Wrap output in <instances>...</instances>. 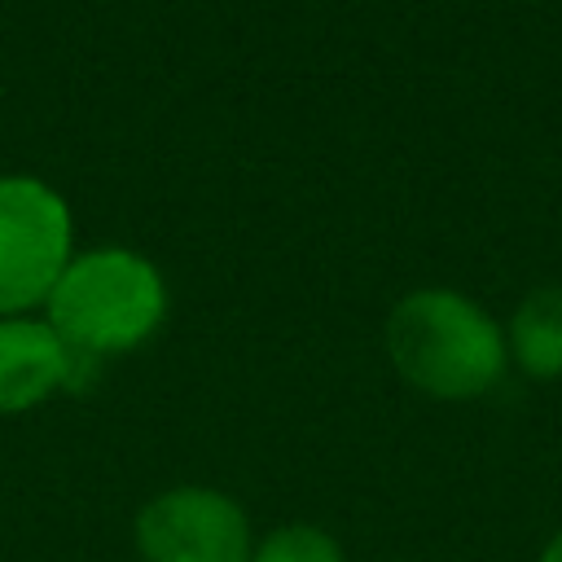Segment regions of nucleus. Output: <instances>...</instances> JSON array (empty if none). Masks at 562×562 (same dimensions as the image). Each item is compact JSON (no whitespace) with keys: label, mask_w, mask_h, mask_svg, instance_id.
Wrapping results in <instances>:
<instances>
[{"label":"nucleus","mask_w":562,"mask_h":562,"mask_svg":"<svg viewBox=\"0 0 562 562\" xmlns=\"http://www.w3.org/2000/svg\"><path fill=\"white\" fill-rule=\"evenodd\" d=\"M386 351L400 378L435 400H474L505 373V329L457 290H413L386 316Z\"/></svg>","instance_id":"nucleus-1"},{"label":"nucleus","mask_w":562,"mask_h":562,"mask_svg":"<svg viewBox=\"0 0 562 562\" xmlns=\"http://www.w3.org/2000/svg\"><path fill=\"white\" fill-rule=\"evenodd\" d=\"M44 303L57 338L79 360H97L145 342L167 312V290L158 268L136 250L97 246L70 255Z\"/></svg>","instance_id":"nucleus-2"},{"label":"nucleus","mask_w":562,"mask_h":562,"mask_svg":"<svg viewBox=\"0 0 562 562\" xmlns=\"http://www.w3.org/2000/svg\"><path fill=\"white\" fill-rule=\"evenodd\" d=\"M70 206L35 176H0V312L48 299L70 263Z\"/></svg>","instance_id":"nucleus-3"},{"label":"nucleus","mask_w":562,"mask_h":562,"mask_svg":"<svg viewBox=\"0 0 562 562\" xmlns=\"http://www.w3.org/2000/svg\"><path fill=\"white\" fill-rule=\"evenodd\" d=\"M145 562H250V518L215 487H171L136 514Z\"/></svg>","instance_id":"nucleus-4"},{"label":"nucleus","mask_w":562,"mask_h":562,"mask_svg":"<svg viewBox=\"0 0 562 562\" xmlns=\"http://www.w3.org/2000/svg\"><path fill=\"white\" fill-rule=\"evenodd\" d=\"M79 356L57 338L48 321L4 316L0 321V413L44 404L75 378Z\"/></svg>","instance_id":"nucleus-5"},{"label":"nucleus","mask_w":562,"mask_h":562,"mask_svg":"<svg viewBox=\"0 0 562 562\" xmlns=\"http://www.w3.org/2000/svg\"><path fill=\"white\" fill-rule=\"evenodd\" d=\"M505 347L527 378H562V285H540L518 303Z\"/></svg>","instance_id":"nucleus-6"},{"label":"nucleus","mask_w":562,"mask_h":562,"mask_svg":"<svg viewBox=\"0 0 562 562\" xmlns=\"http://www.w3.org/2000/svg\"><path fill=\"white\" fill-rule=\"evenodd\" d=\"M250 562H342V549L329 531L321 527H307V522H294V527H277L268 531Z\"/></svg>","instance_id":"nucleus-7"},{"label":"nucleus","mask_w":562,"mask_h":562,"mask_svg":"<svg viewBox=\"0 0 562 562\" xmlns=\"http://www.w3.org/2000/svg\"><path fill=\"white\" fill-rule=\"evenodd\" d=\"M536 562H562V531H553V536L544 540V549H540Z\"/></svg>","instance_id":"nucleus-8"}]
</instances>
